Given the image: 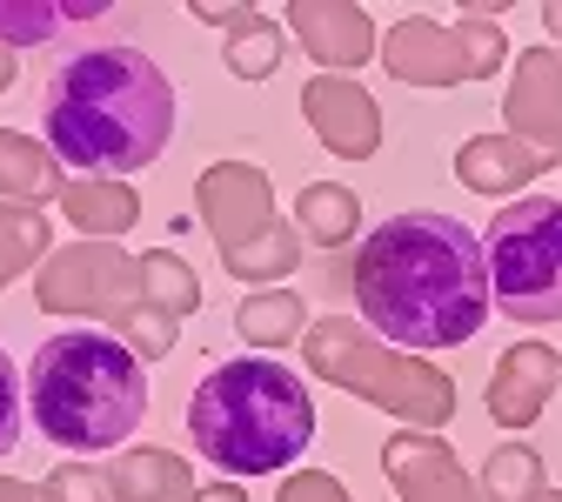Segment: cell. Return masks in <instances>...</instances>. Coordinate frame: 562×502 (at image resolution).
Returning <instances> with one entry per match:
<instances>
[{
  "mask_svg": "<svg viewBox=\"0 0 562 502\" xmlns=\"http://www.w3.org/2000/svg\"><path fill=\"white\" fill-rule=\"evenodd\" d=\"M549 168H562V155H542V148H529V141H516V134H469L456 148V181L488 194V201H503V208H509V194H522Z\"/></svg>",
  "mask_w": 562,
  "mask_h": 502,
  "instance_id": "obj_15",
  "label": "cell"
},
{
  "mask_svg": "<svg viewBox=\"0 0 562 502\" xmlns=\"http://www.w3.org/2000/svg\"><path fill=\"white\" fill-rule=\"evenodd\" d=\"M175 141V81L140 47H88L47 81V148L60 168L121 181Z\"/></svg>",
  "mask_w": 562,
  "mask_h": 502,
  "instance_id": "obj_2",
  "label": "cell"
},
{
  "mask_svg": "<svg viewBox=\"0 0 562 502\" xmlns=\"http://www.w3.org/2000/svg\"><path fill=\"white\" fill-rule=\"evenodd\" d=\"M188 502H248V489H241V482H228V476H215V482H201Z\"/></svg>",
  "mask_w": 562,
  "mask_h": 502,
  "instance_id": "obj_31",
  "label": "cell"
},
{
  "mask_svg": "<svg viewBox=\"0 0 562 502\" xmlns=\"http://www.w3.org/2000/svg\"><path fill=\"white\" fill-rule=\"evenodd\" d=\"M281 27H289L315 67H328V75H348V67H362L369 54H382V34L369 21V8H356V0H295L289 14H281Z\"/></svg>",
  "mask_w": 562,
  "mask_h": 502,
  "instance_id": "obj_13",
  "label": "cell"
},
{
  "mask_svg": "<svg viewBox=\"0 0 562 502\" xmlns=\"http://www.w3.org/2000/svg\"><path fill=\"white\" fill-rule=\"evenodd\" d=\"M549 395H562V355L536 335L509 342L496 355V376H488V415L503 428H529L549 409Z\"/></svg>",
  "mask_w": 562,
  "mask_h": 502,
  "instance_id": "obj_14",
  "label": "cell"
},
{
  "mask_svg": "<svg viewBox=\"0 0 562 502\" xmlns=\"http://www.w3.org/2000/svg\"><path fill=\"white\" fill-rule=\"evenodd\" d=\"M140 295V255H127L121 242H67L34 268V309L47 315H101L114 328V315H127Z\"/></svg>",
  "mask_w": 562,
  "mask_h": 502,
  "instance_id": "obj_9",
  "label": "cell"
},
{
  "mask_svg": "<svg viewBox=\"0 0 562 502\" xmlns=\"http://www.w3.org/2000/svg\"><path fill=\"white\" fill-rule=\"evenodd\" d=\"M14 75H21V54H14L8 41H0V94H8V88H14Z\"/></svg>",
  "mask_w": 562,
  "mask_h": 502,
  "instance_id": "obj_33",
  "label": "cell"
},
{
  "mask_svg": "<svg viewBox=\"0 0 562 502\" xmlns=\"http://www.w3.org/2000/svg\"><path fill=\"white\" fill-rule=\"evenodd\" d=\"M348 289H356L362 322L408 355L462 348L496 315L482 235L442 208H408V214L375 222L369 242L356 248Z\"/></svg>",
  "mask_w": 562,
  "mask_h": 502,
  "instance_id": "obj_1",
  "label": "cell"
},
{
  "mask_svg": "<svg viewBox=\"0 0 562 502\" xmlns=\"http://www.w3.org/2000/svg\"><path fill=\"white\" fill-rule=\"evenodd\" d=\"M302 362L348 389V395H362L375 402L382 415H395L402 428H429V436H442V422L456 415V382L449 369L436 362H422V355L382 342L362 315H322L308 335H302Z\"/></svg>",
  "mask_w": 562,
  "mask_h": 502,
  "instance_id": "obj_5",
  "label": "cell"
},
{
  "mask_svg": "<svg viewBox=\"0 0 562 502\" xmlns=\"http://www.w3.org/2000/svg\"><path fill=\"white\" fill-rule=\"evenodd\" d=\"M509 60V34L496 27V8H462V14H402L382 34V67L408 88H469L488 81Z\"/></svg>",
  "mask_w": 562,
  "mask_h": 502,
  "instance_id": "obj_8",
  "label": "cell"
},
{
  "mask_svg": "<svg viewBox=\"0 0 562 502\" xmlns=\"http://www.w3.org/2000/svg\"><path fill=\"white\" fill-rule=\"evenodd\" d=\"M27 415L67 456H101L148 415V362L114 328H60L27 362Z\"/></svg>",
  "mask_w": 562,
  "mask_h": 502,
  "instance_id": "obj_3",
  "label": "cell"
},
{
  "mask_svg": "<svg viewBox=\"0 0 562 502\" xmlns=\"http://www.w3.org/2000/svg\"><path fill=\"white\" fill-rule=\"evenodd\" d=\"M281 54H289V27H281L274 14L248 21V27L228 34V47H222V60H228V75H235V81H268L274 67H281Z\"/></svg>",
  "mask_w": 562,
  "mask_h": 502,
  "instance_id": "obj_25",
  "label": "cell"
},
{
  "mask_svg": "<svg viewBox=\"0 0 562 502\" xmlns=\"http://www.w3.org/2000/svg\"><path fill=\"white\" fill-rule=\"evenodd\" d=\"M14 443H21V376L8 362V348H0V462L14 456Z\"/></svg>",
  "mask_w": 562,
  "mask_h": 502,
  "instance_id": "obj_29",
  "label": "cell"
},
{
  "mask_svg": "<svg viewBox=\"0 0 562 502\" xmlns=\"http://www.w3.org/2000/svg\"><path fill=\"white\" fill-rule=\"evenodd\" d=\"M274 502H356V495H348L341 476H328V469H289L281 489H274Z\"/></svg>",
  "mask_w": 562,
  "mask_h": 502,
  "instance_id": "obj_28",
  "label": "cell"
},
{
  "mask_svg": "<svg viewBox=\"0 0 562 502\" xmlns=\"http://www.w3.org/2000/svg\"><path fill=\"white\" fill-rule=\"evenodd\" d=\"M295 228H302V242H315V248H348L362 235V201H356V188H341V181H308L302 194H295Z\"/></svg>",
  "mask_w": 562,
  "mask_h": 502,
  "instance_id": "obj_20",
  "label": "cell"
},
{
  "mask_svg": "<svg viewBox=\"0 0 562 502\" xmlns=\"http://www.w3.org/2000/svg\"><path fill=\"white\" fill-rule=\"evenodd\" d=\"M41 502H108V469H94V462L47 469V482H41Z\"/></svg>",
  "mask_w": 562,
  "mask_h": 502,
  "instance_id": "obj_27",
  "label": "cell"
},
{
  "mask_svg": "<svg viewBox=\"0 0 562 502\" xmlns=\"http://www.w3.org/2000/svg\"><path fill=\"white\" fill-rule=\"evenodd\" d=\"M140 295L181 322V315L201 309V275H194L175 248H155V255H140Z\"/></svg>",
  "mask_w": 562,
  "mask_h": 502,
  "instance_id": "obj_24",
  "label": "cell"
},
{
  "mask_svg": "<svg viewBox=\"0 0 562 502\" xmlns=\"http://www.w3.org/2000/svg\"><path fill=\"white\" fill-rule=\"evenodd\" d=\"M542 502H562V489H549V495H542Z\"/></svg>",
  "mask_w": 562,
  "mask_h": 502,
  "instance_id": "obj_35",
  "label": "cell"
},
{
  "mask_svg": "<svg viewBox=\"0 0 562 502\" xmlns=\"http://www.w3.org/2000/svg\"><path fill=\"white\" fill-rule=\"evenodd\" d=\"M47 255H54L47 208H8V201H0V289L21 281V275H34Z\"/></svg>",
  "mask_w": 562,
  "mask_h": 502,
  "instance_id": "obj_23",
  "label": "cell"
},
{
  "mask_svg": "<svg viewBox=\"0 0 562 502\" xmlns=\"http://www.w3.org/2000/svg\"><path fill=\"white\" fill-rule=\"evenodd\" d=\"M114 335L140 355V362H161V355L181 342V322L168 309H155V302H134L127 315H114Z\"/></svg>",
  "mask_w": 562,
  "mask_h": 502,
  "instance_id": "obj_26",
  "label": "cell"
},
{
  "mask_svg": "<svg viewBox=\"0 0 562 502\" xmlns=\"http://www.w3.org/2000/svg\"><path fill=\"white\" fill-rule=\"evenodd\" d=\"M201 27H228V34H241L248 21H261V8H228V0H194V8H188Z\"/></svg>",
  "mask_w": 562,
  "mask_h": 502,
  "instance_id": "obj_30",
  "label": "cell"
},
{
  "mask_svg": "<svg viewBox=\"0 0 562 502\" xmlns=\"http://www.w3.org/2000/svg\"><path fill=\"white\" fill-rule=\"evenodd\" d=\"M542 27H549V41H555V54H562V0H549V8H542Z\"/></svg>",
  "mask_w": 562,
  "mask_h": 502,
  "instance_id": "obj_34",
  "label": "cell"
},
{
  "mask_svg": "<svg viewBox=\"0 0 562 502\" xmlns=\"http://www.w3.org/2000/svg\"><path fill=\"white\" fill-rule=\"evenodd\" d=\"M101 14H108L101 0H0V41L21 54L27 41H47L60 27H81V21H101Z\"/></svg>",
  "mask_w": 562,
  "mask_h": 502,
  "instance_id": "obj_21",
  "label": "cell"
},
{
  "mask_svg": "<svg viewBox=\"0 0 562 502\" xmlns=\"http://www.w3.org/2000/svg\"><path fill=\"white\" fill-rule=\"evenodd\" d=\"M54 201L81 228V242H121L140 222V194L127 181H101V175H67Z\"/></svg>",
  "mask_w": 562,
  "mask_h": 502,
  "instance_id": "obj_16",
  "label": "cell"
},
{
  "mask_svg": "<svg viewBox=\"0 0 562 502\" xmlns=\"http://www.w3.org/2000/svg\"><path fill=\"white\" fill-rule=\"evenodd\" d=\"M503 134L529 141L542 155H562V54L529 47L509 67V94H503Z\"/></svg>",
  "mask_w": 562,
  "mask_h": 502,
  "instance_id": "obj_12",
  "label": "cell"
},
{
  "mask_svg": "<svg viewBox=\"0 0 562 502\" xmlns=\"http://www.w3.org/2000/svg\"><path fill=\"white\" fill-rule=\"evenodd\" d=\"M482 502H542L549 495V469L536 456V443H503L482 462Z\"/></svg>",
  "mask_w": 562,
  "mask_h": 502,
  "instance_id": "obj_22",
  "label": "cell"
},
{
  "mask_svg": "<svg viewBox=\"0 0 562 502\" xmlns=\"http://www.w3.org/2000/svg\"><path fill=\"white\" fill-rule=\"evenodd\" d=\"M382 476L402 502H482V482L462 469V456L429 428H395L382 443Z\"/></svg>",
  "mask_w": 562,
  "mask_h": 502,
  "instance_id": "obj_10",
  "label": "cell"
},
{
  "mask_svg": "<svg viewBox=\"0 0 562 502\" xmlns=\"http://www.w3.org/2000/svg\"><path fill=\"white\" fill-rule=\"evenodd\" d=\"M67 168L47 141L21 134V127H0V201L8 208H41L47 194H60Z\"/></svg>",
  "mask_w": 562,
  "mask_h": 502,
  "instance_id": "obj_18",
  "label": "cell"
},
{
  "mask_svg": "<svg viewBox=\"0 0 562 502\" xmlns=\"http://www.w3.org/2000/svg\"><path fill=\"white\" fill-rule=\"evenodd\" d=\"M482 255H488L496 315L522 328L562 322V201L529 194L496 208V222L482 228Z\"/></svg>",
  "mask_w": 562,
  "mask_h": 502,
  "instance_id": "obj_7",
  "label": "cell"
},
{
  "mask_svg": "<svg viewBox=\"0 0 562 502\" xmlns=\"http://www.w3.org/2000/svg\"><path fill=\"white\" fill-rule=\"evenodd\" d=\"M235 328H241V342H248L255 355H268V348L302 342L315 322H308V302H302L295 289H248L241 309H235Z\"/></svg>",
  "mask_w": 562,
  "mask_h": 502,
  "instance_id": "obj_19",
  "label": "cell"
},
{
  "mask_svg": "<svg viewBox=\"0 0 562 502\" xmlns=\"http://www.w3.org/2000/svg\"><path fill=\"white\" fill-rule=\"evenodd\" d=\"M201 482L175 449H121L108 469V502H188Z\"/></svg>",
  "mask_w": 562,
  "mask_h": 502,
  "instance_id": "obj_17",
  "label": "cell"
},
{
  "mask_svg": "<svg viewBox=\"0 0 562 502\" xmlns=\"http://www.w3.org/2000/svg\"><path fill=\"white\" fill-rule=\"evenodd\" d=\"M302 121L315 127V141L328 155L341 161H369L382 155V108L362 81H348V75H315L302 88Z\"/></svg>",
  "mask_w": 562,
  "mask_h": 502,
  "instance_id": "obj_11",
  "label": "cell"
},
{
  "mask_svg": "<svg viewBox=\"0 0 562 502\" xmlns=\"http://www.w3.org/2000/svg\"><path fill=\"white\" fill-rule=\"evenodd\" d=\"M194 214H201V228L215 235L222 268L235 281H248V289H274L281 275L302 268V228L274 214L268 168H255V161H215V168H201Z\"/></svg>",
  "mask_w": 562,
  "mask_h": 502,
  "instance_id": "obj_6",
  "label": "cell"
},
{
  "mask_svg": "<svg viewBox=\"0 0 562 502\" xmlns=\"http://www.w3.org/2000/svg\"><path fill=\"white\" fill-rule=\"evenodd\" d=\"M0 502H41V489L21 482V476H0Z\"/></svg>",
  "mask_w": 562,
  "mask_h": 502,
  "instance_id": "obj_32",
  "label": "cell"
},
{
  "mask_svg": "<svg viewBox=\"0 0 562 502\" xmlns=\"http://www.w3.org/2000/svg\"><path fill=\"white\" fill-rule=\"evenodd\" d=\"M188 443L207 456V469H222L228 482L295 469L315 443V395L289 362H241L207 369L188 395Z\"/></svg>",
  "mask_w": 562,
  "mask_h": 502,
  "instance_id": "obj_4",
  "label": "cell"
}]
</instances>
